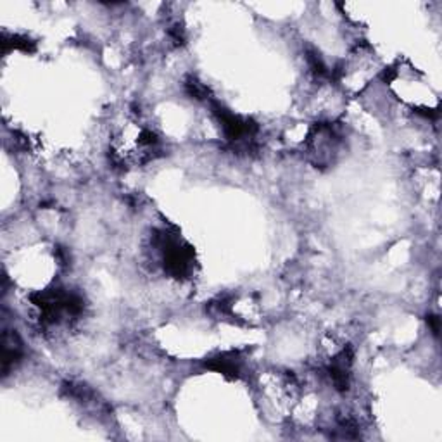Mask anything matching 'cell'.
Masks as SVG:
<instances>
[{
  "instance_id": "6da1fadb",
  "label": "cell",
  "mask_w": 442,
  "mask_h": 442,
  "mask_svg": "<svg viewBox=\"0 0 442 442\" xmlns=\"http://www.w3.org/2000/svg\"><path fill=\"white\" fill-rule=\"evenodd\" d=\"M25 356V347H23L21 339L16 332L4 330L2 335V373L9 375L11 370L16 365L21 363Z\"/></svg>"
},
{
  "instance_id": "7a4b0ae2",
  "label": "cell",
  "mask_w": 442,
  "mask_h": 442,
  "mask_svg": "<svg viewBox=\"0 0 442 442\" xmlns=\"http://www.w3.org/2000/svg\"><path fill=\"white\" fill-rule=\"evenodd\" d=\"M204 366L209 370H215L221 375L228 378H240L242 377V368H244V359L239 353L230 351V353H221L218 356L209 358Z\"/></svg>"
},
{
  "instance_id": "3957f363",
  "label": "cell",
  "mask_w": 442,
  "mask_h": 442,
  "mask_svg": "<svg viewBox=\"0 0 442 442\" xmlns=\"http://www.w3.org/2000/svg\"><path fill=\"white\" fill-rule=\"evenodd\" d=\"M183 90L188 97L197 102H211L212 96L211 90L204 85L203 81L197 80L196 76H187L183 81Z\"/></svg>"
},
{
  "instance_id": "277c9868",
  "label": "cell",
  "mask_w": 442,
  "mask_h": 442,
  "mask_svg": "<svg viewBox=\"0 0 442 442\" xmlns=\"http://www.w3.org/2000/svg\"><path fill=\"white\" fill-rule=\"evenodd\" d=\"M427 323L430 325V329H432L434 335H439V330H441V318L437 317V314H429V317H427Z\"/></svg>"
}]
</instances>
